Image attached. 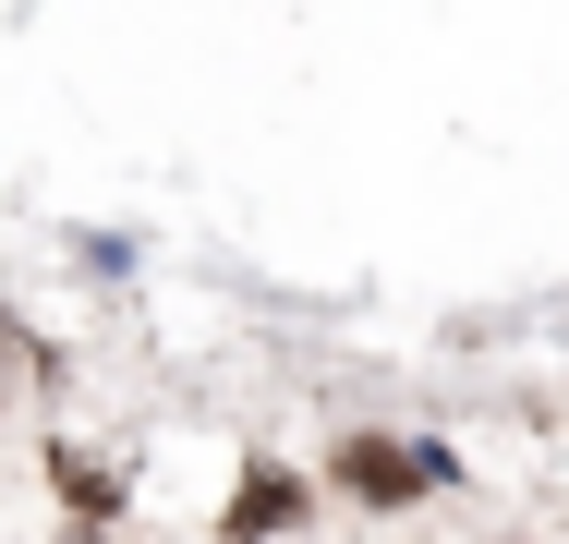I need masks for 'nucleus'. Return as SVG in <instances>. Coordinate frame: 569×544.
<instances>
[{
  "mask_svg": "<svg viewBox=\"0 0 569 544\" xmlns=\"http://www.w3.org/2000/svg\"><path fill=\"white\" fill-rule=\"evenodd\" d=\"M291 508H303V496H291L279 472H267V484H242V496H230V533H279Z\"/></svg>",
  "mask_w": 569,
  "mask_h": 544,
  "instance_id": "obj_2",
  "label": "nucleus"
},
{
  "mask_svg": "<svg viewBox=\"0 0 569 544\" xmlns=\"http://www.w3.org/2000/svg\"><path fill=\"white\" fill-rule=\"evenodd\" d=\"M340 484H351V496H425V484H437V447H388V435H363V447H340Z\"/></svg>",
  "mask_w": 569,
  "mask_h": 544,
  "instance_id": "obj_1",
  "label": "nucleus"
}]
</instances>
